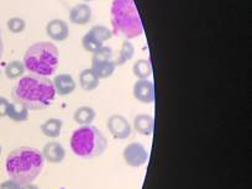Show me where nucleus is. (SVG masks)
Listing matches in <instances>:
<instances>
[{
    "instance_id": "f257e3e1",
    "label": "nucleus",
    "mask_w": 252,
    "mask_h": 189,
    "mask_svg": "<svg viewBox=\"0 0 252 189\" xmlns=\"http://www.w3.org/2000/svg\"><path fill=\"white\" fill-rule=\"evenodd\" d=\"M14 101L29 110H42L48 108L56 98L53 82L48 77L29 74L21 77L11 89Z\"/></svg>"
},
{
    "instance_id": "f03ea898",
    "label": "nucleus",
    "mask_w": 252,
    "mask_h": 189,
    "mask_svg": "<svg viewBox=\"0 0 252 189\" xmlns=\"http://www.w3.org/2000/svg\"><path fill=\"white\" fill-rule=\"evenodd\" d=\"M45 166L42 152L33 147H18L8 155L5 159V169L10 179L20 186L32 183Z\"/></svg>"
},
{
    "instance_id": "7ed1b4c3",
    "label": "nucleus",
    "mask_w": 252,
    "mask_h": 189,
    "mask_svg": "<svg viewBox=\"0 0 252 189\" xmlns=\"http://www.w3.org/2000/svg\"><path fill=\"white\" fill-rule=\"evenodd\" d=\"M110 16L113 33L131 40L139 37L144 32L141 18L134 0H114L111 4Z\"/></svg>"
},
{
    "instance_id": "20e7f679",
    "label": "nucleus",
    "mask_w": 252,
    "mask_h": 189,
    "mask_svg": "<svg viewBox=\"0 0 252 189\" xmlns=\"http://www.w3.org/2000/svg\"><path fill=\"white\" fill-rule=\"evenodd\" d=\"M60 62V52L55 43L48 41L33 43L24 56V66L30 73L48 77L55 74Z\"/></svg>"
},
{
    "instance_id": "39448f33",
    "label": "nucleus",
    "mask_w": 252,
    "mask_h": 189,
    "mask_svg": "<svg viewBox=\"0 0 252 189\" xmlns=\"http://www.w3.org/2000/svg\"><path fill=\"white\" fill-rule=\"evenodd\" d=\"M71 149L79 158H98L108 149V139L95 126L83 125L72 134Z\"/></svg>"
},
{
    "instance_id": "423d86ee",
    "label": "nucleus",
    "mask_w": 252,
    "mask_h": 189,
    "mask_svg": "<svg viewBox=\"0 0 252 189\" xmlns=\"http://www.w3.org/2000/svg\"><path fill=\"white\" fill-rule=\"evenodd\" d=\"M93 55L92 69L99 77V79H106L113 76L116 68L115 61H113V50L108 46H103Z\"/></svg>"
},
{
    "instance_id": "0eeeda50",
    "label": "nucleus",
    "mask_w": 252,
    "mask_h": 189,
    "mask_svg": "<svg viewBox=\"0 0 252 189\" xmlns=\"http://www.w3.org/2000/svg\"><path fill=\"white\" fill-rule=\"evenodd\" d=\"M123 156L126 164L130 167H134V168L142 167L149 161V151L140 142H132V144L127 145L124 150Z\"/></svg>"
},
{
    "instance_id": "6e6552de",
    "label": "nucleus",
    "mask_w": 252,
    "mask_h": 189,
    "mask_svg": "<svg viewBox=\"0 0 252 189\" xmlns=\"http://www.w3.org/2000/svg\"><path fill=\"white\" fill-rule=\"evenodd\" d=\"M106 126H108L109 132L116 140H126L131 135V125H130L129 120L120 114L111 115L108 119Z\"/></svg>"
},
{
    "instance_id": "1a4fd4ad",
    "label": "nucleus",
    "mask_w": 252,
    "mask_h": 189,
    "mask_svg": "<svg viewBox=\"0 0 252 189\" xmlns=\"http://www.w3.org/2000/svg\"><path fill=\"white\" fill-rule=\"evenodd\" d=\"M46 32H47L48 37L52 38L53 41L62 42V41L67 40L69 36L68 24L62 19H52L51 21H48L47 26H46Z\"/></svg>"
},
{
    "instance_id": "9d476101",
    "label": "nucleus",
    "mask_w": 252,
    "mask_h": 189,
    "mask_svg": "<svg viewBox=\"0 0 252 189\" xmlns=\"http://www.w3.org/2000/svg\"><path fill=\"white\" fill-rule=\"evenodd\" d=\"M134 96L136 100L145 104H151L155 101V86L147 79H139L134 86Z\"/></svg>"
},
{
    "instance_id": "9b49d317",
    "label": "nucleus",
    "mask_w": 252,
    "mask_h": 189,
    "mask_svg": "<svg viewBox=\"0 0 252 189\" xmlns=\"http://www.w3.org/2000/svg\"><path fill=\"white\" fill-rule=\"evenodd\" d=\"M42 156L50 163H61L66 158V150L60 142L51 141L43 146Z\"/></svg>"
},
{
    "instance_id": "f8f14e48",
    "label": "nucleus",
    "mask_w": 252,
    "mask_h": 189,
    "mask_svg": "<svg viewBox=\"0 0 252 189\" xmlns=\"http://www.w3.org/2000/svg\"><path fill=\"white\" fill-rule=\"evenodd\" d=\"M53 87H55L56 94H58V95H69V94L76 91L77 84L71 74L63 73L55 77Z\"/></svg>"
},
{
    "instance_id": "ddd939ff",
    "label": "nucleus",
    "mask_w": 252,
    "mask_h": 189,
    "mask_svg": "<svg viewBox=\"0 0 252 189\" xmlns=\"http://www.w3.org/2000/svg\"><path fill=\"white\" fill-rule=\"evenodd\" d=\"M92 19V9L88 4H77L69 11V20L74 25H86Z\"/></svg>"
},
{
    "instance_id": "4468645a",
    "label": "nucleus",
    "mask_w": 252,
    "mask_h": 189,
    "mask_svg": "<svg viewBox=\"0 0 252 189\" xmlns=\"http://www.w3.org/2000/svg\"><path fill=\"white\" fill-rule=\"evenodd\" d=\"M134 127L139 134L151 136L155 130V120L149 114H139L134 119Z\"/></svg>"
},
{
    "instance_id": "2eb2a0df",
    "label": "nucleus",
    "mask_w": 252,
    "mask_h": 189,
    "mask_svg": "<svg viewBox=\"0 0 252 189\" xmlns=\"http://www.w3.org/2000/svg\"><path fill=\"white\" fill-rule=\"evenodd\" d=\"M99 82H100V79L92 68L83 69L79 74V84L87 92H92L98 88Z\"/></svg>"
},
{
    "instance_id": "dca6fc26",
    "label": "nucleus",
    "mask_w": 252,
    "mask_h": 189,
    "mask_svg": "<svg viewBox=\"0 0 252 189\" xmlns=\"http://www.w3.org/2000/svg\"><path fill=\"white\" fill-rule=\"evenodd\" d=\"M62 127H63V121L61 119L57 118H52L46 120L45 123L41 125V131L45 136L51 137V139H56L61 135L62 132Z\"/></svg>"
},
{
    "instance_id": "f3484780",
    "label": "nucleus",
    "mask_w": 252,
    "mask_h": 189,
    "mask_svg": "<svg viewBox=\"0 0 252 189\" xmlns=\"http://www.w3.org/2000/svg\"><path fill=\"white\" fill-rule=\"evenodd\" d=\"M96 113L93 108L91 106H79L76 111H74V121L78 125H91L94 120H95Z\"/></svg>"
},
{
    "instance_id": "a211bd4d",
    "label": "nucleus",
    "mask_w": 252,
    "mask_h": 189,
    "mask_svg": "<svg viewBox=\"0 0 252 189\" xmlns=\"http://www.w3.org/2000/svg\"><path fill=\"white\" fill-rule=\"evenodd\" d=\"M29 111L30 110L21 104L10 103L6 116L15 123H24L29 120Z\"/></svg>"
},
{
    "instance_id": "6ab92c4d",
    "label": "nucleus",
    "mask_w": 252,
    "mask_h": 189,
    "mask_svg": "<svg viewBox=\"0 0 252 189\" xmlns=\"http://www.w3.org/2000/svg\"><path fill=\"white\" fill-rule=\"evenodd\" d=\"M132 72H134L135 77L139 79H147L152 74V66L151 62L149 60H141L136 61L132 67Z\"/></svg>"
},
{
    "instance_id": "aec40b11",
    "label": "nucleus",
    "mask_w": 252,
    "mask_h": 189,
    "mask_svg": "<svg viewBox=\"0 0 252 189\" xmlns=\"http://www.w3.org/2000/svg\"><path fill=\"white\" fill-rule=\"evenodd\" d=\"M25 66H24V62L21 61H13V62H9L5 67V76L9 79H18L21 78L25 73Z\"/></svg>"
},
{
    "instance_id": "412c9836",
    "label": "nucleus",
    "mask_w": 252,
    "mask_h": 189,
    "mask_svg": "<svg viewBox=\"0 0 252 189\" xmlns=\"http://www.w3.org/2000/svg\"><path fill=\"white\" fill-rule=\"evenodd\" d=\"M135 55V47L129 40H125L123 42V46H121L120 55H119V58L115 61L116 66H121V64H125L126 62H129Z\"/></svg>"
},
{
    "instance_id": "4be33fe9",
    "label": "nucleus",
    "mask_w": 252,
    "mask_h": 189,
    "mask_svg": "<svg viewBox=\"0 0 252 189\" xmlns=\"http://www.w3.org/2000/svg\"><path fill=\"white\" fill-rule=\"evenodd\" d=\"M82 46H83V48L87 52L95 53L96 51H99L103 47L104 43L101 42V41H99L93 33H91L88 31V32L83 36V38H82Z\"/></svg>"
},
{
    "instance_id": "5701e85b",
    "label": "nucleus",
    "mask_w": 252,
    "mask_h": 189,
    "mask_svg": "<svg viewBox=\"0 0 252 189\" xmlns=\"http://www.w3.org/2000/svg\"><path fill=\"white\" fill-rule=\"evenodd\" d=\"M89 32L93 33L94 36H95L96 38H98L99 41H101L103 43H105L106 41L110 40L111 37H113V31L110 30L109 28H106V26H103V25H95L93 26V28L89 30Z\"/></svg>"
},
{
    "instance_id": "b1692460",
    "label": "nucleus",
    "mask_w": 252,
    "mask_h": 189,
    "mask_svg": "<svg viewBox=\"0 0 252 189\" xmlns=\"http://www.w3.org/2000/svg\"><path fill=\"white\" fill-rule=\"evenodd\" d=\"M8 29L13 33L23 32L26 29V21L24 19L19 18V16H14V18L8 20Z\"/></svg>"
},
{
    "instance_id": "393cba45",
    "label": "nucleus",
    "mask_w": 252,
    "mask_h": 189,
    "mask_svg": "<svg viewBox=\"0 0 252 189\" xmlns=\"http://www.w3.org/2000/svg\"><path fill=\"white\" fill-rule=\"evenodd\" d=\"M9 105H10V101L4 96H0V118H5L8 114Z\"/></svg>"
},
{
    "instance_id": "a878e982",
    "label": "nucleus",
    "mask_w": 252,
    "mask_h": 189,
    "mask_svg": "<svg viewBox=\"0 0 252 189\" xmlns=\"http://www.w3.org/2000/svg\"><path fill=\"white\" fill-rule=\"evenodd\" d=\"M0 189H21V186L13 179H9L0 184Z\"/></svg>"
},
{
    "instance_id": "bb28decb",
    "label": "nucleus",
    "mask_w": 252,
    "mask_h": 189,
    "mask_svg": "<svg viewBox=\"0 0 252 189\" xmlns=\"http://www.w3.org/2000/svg\"><path fill=\"white\" fill-rule=\"evenodd\" d=\"M21 189H40V188H38L36 184L29 183V184H24V186H21Z\"/></svg>"
},
{
    "instance_id": "cd10ccee",
    "label": "nucleus",
    "mask_w": 252,
    "mask_h": 189,
    "mask_svg": "<svg viewBox=\"0 0 252 189\" xmlns=\"http://www.w3.org/2000/svg\"><path fill=\"white\" fill-rule=\"evenodd\" d=\"M3 51H4V43H3V40H1V36H0V57H1V55H3Z\"/></svg>"
},
{
    "instance_id": "c85d7f7f",
    "label": "nucleus",
    "mask_w": 252,
    "mask_h": 189,
    "mask_svg": "<svg viewBox=\"0 0 252 189\" xmlns=\"http://www.w3.org/2000/svg\"><path fill=\"white\" fill-rule=\"evenodd\" d=\"M0 156H1V145H0Z\"/></svg>"
},
{
    "instance_id": "c756f323",
    "label": "nucleus",
    "mask_w": 252,
    "mask_h": 189,
    "mask_svg": "<svg viewBox=\"0 0 252 189\" xmlns=\"http://www.w3.org/2000/svg\"><path fill=\"white\" fill-rule=\"evenodd\" d=\"M84 1H87V3H88V1H92V0H84Z\"/></svg>"
},
{
    "instance_id": "7c9ffc66",
    "label": "nucleus",
    "mask_w": 252,
    "mask_h": 189,
    "mask_svg": "<svg viewBox=\"0 0 252 189\" xmlns=\"http://www.w3.org/2000/svg\"><path fill=\"white\" fill-rule=\"evenodd\" d=\"M0 76H1V71H0Z\"/></svg>"
}]
</instances>
